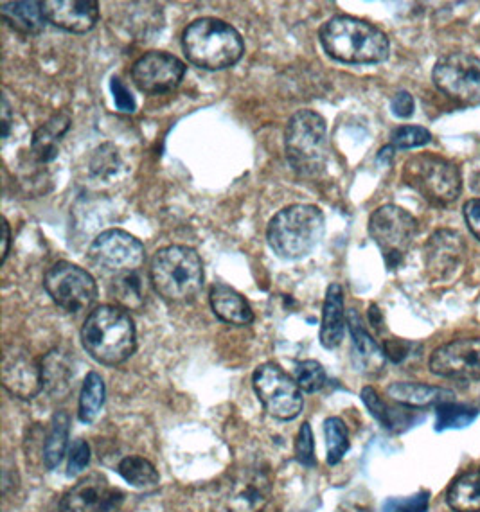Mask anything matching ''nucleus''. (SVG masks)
Wrapping results in <instances>:
<instances>
[{
  "mask_svg": "<svg viewBox=\"0 0 480 512\" xmlns=\"http://www.w3.org/2000/svg\"><path fill=\"white\" fill-rule=\"evenodd\" d=\"M112 295L125 309H141L144 304L143 281L137 272L116 275L112 281Z\"/></svg>",
  "mask_w": 480,
  "mask_h": 512,
  "instance_id": "32",
  "label": "nucleus"
},
{
  "mask_svg": "<svg viewBox=\"0 0 480 512\" xmlns=\"http://www.w3.org/2000/svg\"><path fill=\"white\" fill-rule=\"evenodd\" d=\"M186 76V63L173 54L152 51L141 56L132 67L135 87L148 96L173 92Z\"/></svg>",
  "mask_w": 480,
  "mask_h": 512,
  "instance_id": "13",
  "label": "nucleus"
},
{
  "mask_svg": "<svg viewBox=\"0 0 480 512\" xmlns=\"http://www.w3.org/2000/svg\"><path fill=\"white\" fill-rule=\"evenodd\" d=\"M319 40L329 58L347 65H374L391 54V42L382 29L349 15L329 18L320 27Z\"/></svg>",
  "mask_w": 480,
  "mask_h": 512,
  "instance_id": "1",
  "label": "nucleus"
},
{
  "mask_svg": "<svg viewBox=\"0 0 480 512\" xmlns=\"http://www.w3.org/2000/svg\"><path fill=\"white\" fill-rule=\"evenodd\" d=\"M369 318H371V324H373L376 329L382 326V313H380V309L376 308L374 304L369 308Z\"/></svg>",
  "mask_w": 480,
  "mask_h": 512,
  "instance_id": "47",
  "label": "nucleus"
},
{
  "mask_svg": "<svg viewBox=\"0 0 480 512\" xmlns=\"http://www.w3.org/2000/svg\"><path fill=\"white\" fill-rule=\"evenodd\" d=\"M71 115L67 112H58L51 119H47L31 139V148H29V157L47 166L51 160L58 157V144L65 133L71 128Z\"/></svg>",
  "mask_w": 480,
  "mask_h": 512,
  "instance_id": "23",
  "label": "nucleus"
},
{
  "mask_svg": "<svg viewBox=\"0 0 480 512\" xmlns=\"http://www.w3.org/2000/svg\"><path fill=\"white\" fill-rule=\"evenodd\" d=\"M0 17L20 35H38L47 22L42 2H2Z\"/></svg>",
  "mask_w": 480,
  "mask_h": 512,
  "instance_id": "25",
  "label": "nucleus"
},
{
  "mask_svg": "<svg viewBox=\"0 0 480 512\" xmlns=\"http://www.w3.org/2000/svg\"><path fill=\"white\" fill-rule=\"evenodd\" d=\"M347 327H349V333L353 338L356 353L362 358L365 367L373 369V371H380L383 367L385 354H383L382 347L374 342L373 336L369 335V331L365 329L364 322H362V318H360L356 309H349Z\"/></svg>",
  "mask_w": 480,
  "mask_h": 512,
  "instance_id": "28",
  "label": "nucleus"
},
{
  "mask_svg": "<svg viewBox=\"0 0 480 512\" xmlns=\"http://www.w3.org/2000/svg\"><path fill=\"white\" fill-rule=\"evenodd\" d=\"M105 396H107V387L101 374L89 372L81 387L80 408H78L81 423L92 424L98 419L105 405Z\"/></svg>",
  "mask_w": 480,
  "mask_h": 512,
  "instance_id": "29",
  "label": "nucleus"
},
{
  "mask_svg": "<svg viewBox=\"0 0 480 512\" xmlns=\"http://www.w3.org/2000/svg\"><path fill=\"white\" fill-rule=\"evenodd\" d=\"M295 457L299 460V464H303L304 468H315L317 459H315V441H313L312 426L310 423H304L297 435L295 441Z\"/></svg>",
  "mask_w": 480,
  "mask_h": 512,
  "instance_id": "39",
  "label": "nucleus"
},
{
  "mask_svg": "<svg viewBox=\"0 0 480 512\" xmlns=\"http://www.w3.org/2000/svg\"><path fill=\"white\" fill-rule=\"evenodd\" d=\"M387 396L403 407H437L446 401H454V392L441 387H432L416 381H396L387 387Z\"/></svg>",
  "mask_w": 480,
  "mask_h": 512,
  "instance_id": "22",
  "label": "nucleus"
},
{
  "mask_svg": "<svg viewBox=\"0 0 480 512\" xmlns=\"http://www.w3.org/2000/svg\"><path fill=\"white\" fill-rule=\"evenodd\" d=\"M83 349L96 362L116 367L130 360L137 349V331L128 309L103 304L94 311L81 327Z\"/></svg>",
  "mask_w": 480,
  "mask_h": 512,
  "instance_id": "2",
  "label": "nucleus"
},
{
  "mask_svg": "<svg viewBox=\"0 0 480 512\" xmlns=\"http://www.w3.org/2000/svg\"><path fill=\"white\" fill-rule=\"evenodd\" d=\"M326 380H328L326 371H324L322 363L317 362V360H306V362L299 363L297 369H295L297 385L301 387L303 392H308V394L324 389Z\"/></svg>",
  "mask_w": 480,
  "mask_h": 512,
  "instance_id": "37",
  "label": "nucleus"
},
{
  "mask_svg": "<svg viewBox=\"0 0 480 512\" xmlns=\"http://www.w3.org/2000/svg\"><path fill=\"white\" fill-rule=\"evenodd\" d=\"M89 257L94 265L108 274H132L144 265L146 248L130 232L110 229L92 241Z\"/></svg>",
  "mask_w": 480,
  "mask_h": 512,
  "instance_id": "12",
  "label": "nucleus"
},
{
  "mask_svg": "<svg viewBox=\"0 0 480 512\" xmlns=\"http://www.w3.org/2000/svg\"><path fill=\"white\" fill-rule=\"evenodd\" d=\"M42 8L49 24L74 35L89 33L99 20L96 0H47L42 2Z\"/></svg>",
  "mask_w": 480,
  "mask_h": 512,
  "instance_id": "18",
  "label": "nucleus"
},
{
  "mask_svg": "<svg viewBox=\"0 0 480 512\" xmlns=\"http://www.w3.org/2000/svg\"><path fill=\"white\" fill-rule=\"evenodd\" d=\"M401 180L434 207L455 204L463 191V177L454 162L430 153L407 160Z\"/></svg>",
  "mask_w": 480,
  "mask_h": 512,
  "instance_id": "7",
  "label": "nucleus"
},
{
  "mask_svg": "<svg viewBox=\"0 0 480 512\" xmlns=\"http://www.w3.org/2000/svg\"><path fill=\"white\" fill-rule=\"evenodd\" d=\"M2 385L15 398L35 399L44 390L42 362H38L26 347L6 345L2 354Z\"/></svg>",
  "mask_w": 480,
  "mask_h": 512,
  "instance_id": "14",
  "label": "nucleus"
},
{
  "mask_svg": "<svg viewBox=\"0 0 480 512\" xmlns=\"http://www.w3.org/2000/svg\"><path fill=\"white\" fill-rule=\"evenodd\" d=\"M155 292L164 301L189 304L204 288L205 274L202 257L195 248L186 245H169L160 248L150 266Z\"/></svg>",
  "mask_w": 480,
  "mask_h": 512,
  "instance_id": "4",
  "label": "nucleus"
},
{
  "mask_svg": "<svg viewBox=\"0 0 480 512\" xmlns=\"http://www.w3.org/2000/svg\"><path fill=\"white\" fill-rule=\"evenodd\" d=\"M324 230L326 218L317 205H288L268 223V245L277 256L299 261L319 247Z\"/></svg>",
  "mask_w": 480,
  "mask_h": 512,
  "instance_id": "5",
  "label": "nucleus"
},
{
  "mask_svg": "<svg viewBox=\"0 0 480 512\" xmlns=\"http://www.w3.org/2000/svg\"><path fill=\"white\" fill-rule=\"evenodd\" d=\"M44 389L54 399H65L72 390L74 381V365L69 353L63 349H51L42 360Z\"/></svg>",
  "mask_w": 480,
  "mask_h": 512,
  "instance_id": "24",
  "label": "nucleus"
},
{
  "mask_svg": "<svg viewBox=\"0 0 480 512\" xmlns=\"http://www.w3.org/2000/svg\"><path fill=\"white\" fill-rule=\"evenodd\" d=\"M69 433H71V417L63 410L56 412L49 424V430L44 439V448H42L44 466L49 471H53L62 464L67 444H69Z\"/></svg>",
  "mask_w": 480,
  "mask_h": 512,
  "instance_id": "27",
  "label": "nucleus"
},
{
  "mask_svg": "<svg viewBox=\"0 0 480 512\" xmlns=\"http://www.w3.org/2000/svg\"><path fill=\"white\" fill-rule=\"evenodd\" d=\"M416 347H419V345L394 338V340H387V342L383 344V354H385V358H389L392 363H401L409 358L410 354H412V349H416Z\"/></svg>",
  "mask_w": 480,
  "mask_h": 512,
  "instance_id": "42",
  "label": "nucleus"
},
{
  "mask_svg": "<svg viewBox=\"0 0 480 512\" xmlns=\"http://www.w3.org/2000/svg\"><path fill=\"white\" fill-rule=\"evenodd\" d=\"M125 495L99 473L81 478L60 500V512H119Z\"/></svg>",
  "mask_w": 480,
  "mask_h": 512,
  "instance_id": "16",
  "label": "nucleus"
},
{
  "mask_svg": "<svg viewBox=\"0 0 480 512\" xmlns=\"http://www.w3.org/2000/svg\"><path fill=\"white\" fill-rule=\"evenodd\" d=\"M211 308L214 315L231 326H250L254 322V311L249 301L227 284H214L211 288Z\"/></svg>",
  "mask_w": 480,
  "mask_h": 512,
  "instance_id": "21",
  "label": "nucleus"
},
{
  "mask_svg": "<svg viewBox=\"0 0 480 512\" xmlns=\"http://www.w3.org/2000/svg\"><path fill=\"white\" fill-rule=\"evenodd\" d=\"M446 504L454 512H480V468L455 478L448 487Z\"/></svg>",
  "mask_w": 480,
  "mask_h": 512,
  "instance_id": "26",
  "label": "nucleus"
},
{
  "mask_svg": "<svg viewBox=\"0 0 480 512\" xmlns=\"http://www.w3.org/2000/svg\"><path fill=\"white\" fill-rule=\"evenodd\" d=\"M418 232V220L400 205H382L369 218V236L380 248L389 270L401 265Z\"/></svg>",
  "mask_w": 480,
  "mask_h": 512,
  "instance_id": "8",
  "label": "nucleus"
},
{
  "mask_svg": "<svg viewBox=\"0 0 480 512\" xmlns=\"http://www.w3.org/2000/svg\"><path fill=\"white\" fill-rule=\"evenodd\" d=\"M90 464V446L89 442L78 439L74 441L69 451V466H67V475L69 477H78Z\"/></svg>",
  "mask_w": 480,
  "mask_h": 512,
  "instance_id": "40",
  "label": "nucleus"
},
{
  "mask_svg": "<svg viewBox=\"0 0 480 512\" xmlns=\"http://www.w3.org/2000/svg\"><path fill=\"white\" fill-rule=\"evenodd\" d=\"M430 371L455 381H480V338H463L437 347Z\"/></svg>",
  "mask_w": 480,
  "mask_h": 512,
  "instance_id": "15",
  "label": "nucleus"
},
{
  "mask_svg": "<svg viewBox=\"0 0 480 512\" xmlns=\"http://www.w3.org/2000/svg\"><path fill=\"white\" fill-rule=\"evenodd\" d=\"M360 398L364 401L367 410L371 412V415H373L378 423L382 424L383 428L394 430V426H398V419H400L398 410H392V408L380 398V394H378L373 387H364Z\"/></svg>",
  "mask_w": 480,
  "mask_h": 512,
  "instance_id": "35",
  "label": "nucleus"
},
{
  "mask_svg": "<svg viewBox=\"0 0 480 512\" xmlns=\"http://www.w3.org/2000/svg\"><path fill=\"white\" fill-rule=\"evenodd\" d=\"M110 89H112V94H114V103H116V108L119 112H123V114H134L135 112V99L132 96V92L128 90L125 83L119 80L117 76L112 78L110 81Z\"/></svg>",
  "mask_w": 480,
  "mask_h": 512,
  "instance_id": "41",
  "label": "nucleus"
},
{
  "mask_svg": "<svg viewBox=\"0 0 480 512\" xmlns=\"http://www.w3.org/2000/svg\"><path fill=\"white\" fill-rule=\"evenodd\" d=\"M252 385L265 410L279 421H292L303 412V390L277 363L259 365L252 376Z\"/></svg>",
  "mask_w": 480,
  "mask_h": 512,
  "instance_id": "10",
  "label": "nucleus"
},
{
  "mask_svg": "<svg viewBox=\"0 0 480 512\" xmlns=\"http://www.w3.org/2000/svg\"><path fill=\"white\" fill-rule=\"evenodd\" d=\"M479 408L461 405L455 401H446L436 407V432L463 430L479 417Z\"/></svg>",
  "mask_w": 480,
  "mask_h": 512,
  "instance_id": "31",
  "label": "nucleus"
},
{
  "mask_svg": "<svg viewBox=\"0 0 480 512\" xmlns=\"http://www.w3.org/2000/svg\"><path fill=\"white\" fill-rule=\"evenodd\" d=\"M285 153L295 175L317 178L328 160V124L315 110H299L286 124Z\"/></svg>",
  "mask_w": 480,
  "mask_h": 512,
  "instance_id": "6",
  "label": "nucleus"
},
{
  "mask_svg": "<svg viewBox=\"0 0 480 512\" xmlns=\"http://www.w3.org/2000/svg\"><path fill=\"white\" fill-rule=\"evenodd\" d=\"M272 493V484L267 473L249 471L232 484L231 495L227 498L229 512H259Z\"/></svg>",
  "mask_w": 480,
  "mask_h": 512,
  "instance_id": "19",
  "label": "nucleus"
},
{
  "mask_svg": "<svg viewBox=\"0 0 480 512\" xmlns=\"http://www.w3.org/2000/svg\"><path fill=\"white\" fill-rule=\"evenodd\" d=\"M394 148H392L391 144L389 146H385L378 153V162H383V164H391L392 159H394Z\"/></svg>",
  "mask_w": 480,
  "mask_h": 512,
  "instance_id": "46",
  "label": "nucleus"
},
{
  "mask_svg": "<svg viewBox=\"0 0 480 512\" xmlns=\"http://www.w3.org/2000/svg\"><path fill=\"white\" fill-rule=\"evenodd\" d=\"M347 315L344 306V290L338 283L329 284L322 306L320 344L326 349H335L346 335Z\"/></svg>",
  "mask_w": 480,
  "mask_h": 512,
  "instance_id": "20",
  "label": "nucleus"
},
{
  "mask_svg": "<svg viewBox=\"0 0 480 512\" xmlns=\"http://www.w3.org/2000/svg\"><path fill=\"white\" fill-rule=\"evenodd\" d=\"M89 166L92 177L99 178V180H110L121 171L123 160H121L116 146L107 142V144H101L98 150L92 153Z\"/></svg>",
  "mask_w": 480,
  "mask_h": 512,
  "instance_id": "34",
  "label": "nucleus"
},
{
  "mask_svg": "<svg viewBox=\"0 0 480 512\" xmlns=\"http://www.w3.org/2000/svg\"><path fill=\"white\" fill-rule=\"evenodd\" d=\"M414 108H416V103H414L412 94L407 92V90H401L392 98V114L396 115L398 119H409V117H412L414 115Z\"/></svg>",
  "mask_w": 480,
  "mask_h": 512,
  "instance_id": "43",
  "label": "nucleus"
},
{
  "mask_svg": "<svg viewBox=\"0 0 480 512\" xmlns=\"http://www.w3.org/2000/svg\"><path fill=\"white\" fill-rule=\"evenodd\" d=\"M44 288L58 308L67 313H81L98 301V283L81 266L60 261L44 275Z\"/></svg>",
  "mask_w": 480,
  "mask_h": 512,
  "instance_id": "9",
  "label": "nucleus"
},
{
  "mask_svg": "<svg viewBox=\"0 0 480 512\" xmlns=\"http://www.w3.org/2000/svg\"><path fill=\"white\" fill-rule=\"evenodd\" d=\"M466 243L457 230L439 229L425 245V268L432 281H450L463 266Z\"/></svg>",
  "mask_w": 480,
  "mask_h": 512,
  "instance_id": "17",
  "label": "nucleus"
},
{
  "mask_svg": "<svg viewBox=\"0 0 480 512\" xmlns=\"http://www.w3.org/2000/svg\"><path fill=\"white\" fill-rule=\"evenodd\" d=\"M470 187H472L473 193L480 196V173H473L470 178Z\"/></svg>",
  "mask_w": 480,
  "mask_h": 512,
  "instance_id": "48",
  "label": "nucleus"
},
{
  "mask_svg": "<svg viewBox=\"0 0 480 512\" xmlns=\"http://www.w3.org/2000/svg\"><path fill=\"white\" fill-rule=\"evenodd\" d=\"M2 230H4V238H2V243H4V248H2V265L6 263V259H8L9 254V239H11V232H9V223L6 221V218H2Z\"/></svg>",
  "mask_w": 480,
  "mask_h": 512,
  "instance_id": "45",
  "label": "nucleus"
},
{
  "mask_svg": "<svg viewBox=\"0 0 480 512\" xmlns=\"http://www.w3.org/2000/svg\"><path fill=\"white\" fill-rule=\"evenodd\" d=\"M117 473L137 489H153L159 486L160 475L150 460L130 455L117 464Z\"/></svg>",
  "mask_w": 480,
  "mask_h": 512,
  "instance_id": "30",
  "label": "nucleus"
},
{
  "mask_svg": "<svg viewBox=\"0 0 480 512\" xmlns=\"http://www.w3.org/2000/svg\"><path fill=\"white\" fill-rule=\"evenodd\" d=\"M430 505V493L419 491L409 498H389L383 502V512H427Z\"/></svg>",
  "mask_w": 480,
  "mask_h": 512,
  "instance_id": "38",
  "label": "nucleus"
},
{
  "mask_svg": "<svg viewBox=\"0 0 480 512\" xmlns=\"http://www.w3.org/2000/svg\"><path fill=\"white\" fill-rule=\"evenodd\" d=\"M432 142V133L423 126H398L391 132V146L394 150H414Z\"/></svg>",
  "mask_w": 480,
  "mask_h": 512,
  "instance_id": "36",
  "label": "nucleus"
},
{
  "mask_svg": "<svg viewBox=\"0 0 480 512\" xmlns=\"http://www.w3.org/2000/svg\"><path fill=\"white\" fill-rule=\"evenodd\" d=\"M463 216L470 232L480 241V198H473L464 204Z\"/></svg>",
  "mask_w": 480,
  "mask_h": 512,
  "instance_id": "44",
  "label": "nucleus"
},
{
  "mask_svg": "<svg viewBox=\"0 0 480 512\" xmlns=\"http://www.w3.org/2000/svg\"><path fill=\"white\" fill-rule=\"evenodd\" d=\"M432 80L445 96L463 106H480V58L468 53L446 54L437 60Z\"/></svg>",
  "mask_w": 480,
  "mask_h": 512,
  "instance_id": "11",
  "label": "nucleus"
},
{
  "mask_svg": "<svg viewBox=\"0 0 480 512\" xmlns=\"http://www.w3.org/2000/svg\"><path fill=\"white\" fill-rule=\"evenodd\" d=\"M324 435L328 446V464L337 466L349 450V433L346 423L340 417H328L324 423Z\"/></svg>",
  "mask_w": 480,
  "mask_h": 512,
  "instance_id": "33",
  "label": "nucleus"
},
{
  "mask_svg": "<svg viewBox=\"0 0 480 512\" xmlns=\"http://www.w3.org/2000/svg\"><path fill=\"white\" fill-rule=\"evenodd\" d=\"M182 49L198 69L225 71L243 58L245 42L236 27L220 18L204 17L186 27Z\"/></svg>",
  "mask_w": 480,
  "mask_h": 512,
  "instance_id": "3",
  "label": "nucleus"
}]
</instances>
